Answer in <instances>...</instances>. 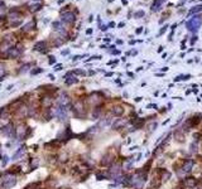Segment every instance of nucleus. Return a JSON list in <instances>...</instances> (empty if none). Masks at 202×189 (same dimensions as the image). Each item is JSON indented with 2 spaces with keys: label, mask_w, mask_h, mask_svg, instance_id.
<instances>
[{
  "label": "nucleus",
  "mask_w": 202,
  "mask_h": 189,
  "mask_svg": "<svg viewBox=\"0 0 202 189\" xmlns=\"http://www.w3.org/2000/svg\"><path fill=\"white\" fill-rule=\"evenodd\" d=\"M136 33L139 34V33H142V28H139V29H136Z\"/></svg>",
  "instance_id": "473e14b6"
},
{
  "label": "nucleus",
  "mask_w": 202,
  "mask_h": 189,
  "mask_svg": "<svg viewBox=\"0 0 202 189\" xmlns=\"http://www.w3.org/2000/svg\"><path fill=\"white\" fill-rule=\"evenodd\" d=\"M42 71H43V69H42V68H37V69H32V75H38V73H40Z\"/></svg>",
  "instance_id": "bb28decb"
},
{
  "label": "nucleus",
  "mask_w": 202,
  "mask_h": 189,
  "mask_svg": "<svg viewBox=\"0 0 202 189\" xmlns=\"http://www.w3.org/2000/svg\"><path fill=\"white\" fill-rule=\"evenodd\" d=\"M44 47H46V42L40 40L38 42V43L34 46V50H39V52H43L44 50Z\"/></svg>",
  "instance_id": "dca6fc26"
},
{
  "label": "nucleus",
  "mask_w": 202,
  "mask_h": 189,
  "mask_svg": "<svg viewBox=\"0 0 202 189\" xmlns=\"http://www.w3.org/2000/svg\"><path fill=\"white\" fill-rule=\"evenodd\" d=\"M114 160H115V156H114L112 154L108 153L106 155H104V156H102L101 165H104V166H110V165L114 163Z\"/></svg>",
  "instance_id": "0eeeda50"
},
{
  "label": "nucleus",
  "mask_w": 202,
  "mask_h": 189,
  "mask_svg": "<svg viewBox=\"0 0 202 189\" xmlns=\"http://www.w3.org/2000/svg\"><path fill=\"white\" fill-rule=\"evenodd\" d=\"M157 174L159 175V179H162L163 182L164 180H168L169 178H171V173H169L168 170H166V169H162V168L157 170Z\"/></svg>",
  "instance_id": "9d476101"
},
{
  "label": "nucleus",
  "mask_w": 202,
  "mask_h": 189,
  "mask_svg": "<svg viewBox=\"0 0 202 189\" xmlns=\"http://www.w3.org/2000/svg\"><path fill=\"white\" fill-rule=\"evenodd\" d=\"M15 184H17V179H15V176H14L12 173H10V172L5 173V175L3 176V183H2V187H3L4 189H10V188H13Z\"/></svg>",
  "instance_id": "f257e3e1"
},
{
  "label": "nucleus",
  "mask_w": 202,
  "mask_h": 189,
  "mask_svg": "<svg viewBox=\"0 0 202 189\" xmlns=\"http://www.w3.org/2000/svg\"><path fill=\"white\" fill-rule=\"evenodd\" d=\"M5 56L8 58H18L20 56V50L18 48H10L9 50L5 52Z\"/></svg>",
  "instance_id": "9b49d317"
},
{
  "label": "nucleus",
  "mask_w": 202,
  "mask_h": 189,
  "mask_svg": "<svg viewBox=\"0 0 202 189\" xmlns=\"http://www.w3.org/2000/svg\"><path fill=\"white\" fill-rule=\"evenodd\" d=\"M55 69H56V71H61V69H62V66H61V65H58V66H57Z\"/></svg>",
  "instance_id": "2f4dec72"
},
{
  "label": "nucleus",
  "mask_w": 202,
  "mask_h": 189,
  "mask_svg": "<svg viewBox=\"0 0 202 189\" xmlns=\"http://www.w3.org/2000/svg\"><path fill=\"white\" fill-rule=\"evenodd\" d=\"M4 75H5V67L2 65V63H0V78H2Z\"/></svg>",
  "instance_id": "a878e982"
},
{
  "label": "nucleus",
  "mask_w": 202,
  "mask_h": 189,
  "mask_svg": "<svg viewBox=\"0 0 202 189\" xmlns=\"http://www.w3.org/2000/svg\"><path fill=\"white\" fill-rule=\"evenodd\" d=\"M57 103H58V106H62V107H67L68 105L71 103V100H70V97L67 96L66 93H62V94H61V97L57 100Z\"/></svg>",
  "instance_id": "6e6552de"
},
{
  "label": "nucleus",
  "mask_w": 202,
  "mask_h": 189,
  "mask_svg": "<svg viewBox=\"0 0 202 189\" xmlns=\"http://www.w3.org/2000/svg\"><path fill=\"white\" fill-rule=\"evenodd\" d=\"M38 189H39V188H38Z\"/></svg>",
  "instance_id": "72a5a7b5"
},
{
  "label": "nucleus",
  "mask_w": 202,
  "mask_h": 189,
  "mask_svg": "<svg viewBox=\"0 0 202 189\" xmlns=\"http://www.w3.org/2000/svg\"><path fill=\"white\" fill-rule=\"evenodd\" d=\"M34 27H36V22H33V20H32V22H29L28 24H25V25L22 28V30H23V31H29V30L33 29Z\"/></svg>",
  "instance_id": "f3484780"
},
{
  "label": "nucleus",
  "mask_w": 202,
  "mask_h": 189,
  "mask_svg": "<svg viewBox=\"0 0 202 189\" xmlns=\"http://www.w3.org/2000/svg\"><path fill=\"white\" fill-rule=\"evenodd\" d=\"M182 183L188 189H193V188H196L198 185V180L196 179V178H193V176H186Z\"/></svg>",
  "instance_id": "20e7f679"
},
{
  "label": "nucleus",
  "mask_w": 202,
  "mask_h": 189,
  "mask_svg": "<svg viewBox=\"0 0 202 189\" xmlns=\"http://www.w3.org/2000/svg\"><path fill=\"white\" fill-rule=\"evenodd\" d=\"M38 165H39V159H38V158H34L33 161L30 163V170H36L38 168Z\"/></svg>",
  "instance_id": "6ab92c4d"
},
{
  "label": "nucleus",
  "mask_w": 202,
  "mask_h": 189,
  "mask_svg": "<svg viewBox=\"0 0 202 189\" xmlns=\"http://www.w3.org/2000/svg\"><path fill=\"white\" fill-rule=\"evenodd\" d=\"M101 101H102V98H101V94H100V93H97V92L91 93L90 96H89V98H87V102H89V103H91V105H93V106H97V105H100V103H101Z\"/></svg>",
  "instance_id": "39448f33"
},
{
  "label": "nucleus",
  "mask_w": 202,
  "mask_h": 189,
  "mask_svg": "<svg viewBox=\"0 0 202 189\" xmlns=\"http://www.w3.org/2000/svg\"><path fill=\"white\" fill-rule=\"evenodd\" d=\"M161 4H162V0H155V2H154V4L152 5V10H153V12H155L157 9H159V6H161Z\"/></svg>",
  "instance_id": "4be33fe9"
},
{
  "label": "nucleus",
  "mask_w": 202,
  "mask_h": 189,
  "mask_svg": "<svg viewBox=\"0 0 202 189\" xmlns=\"http://www.w3.org/2000/svg\"><path fill=\"white\" fill-rule=\"evenodd\" d=\"M193 164H195V161H193L192 159H186V160L183 161L182 166H181V173H183V174L189 173L191 170H192Z\"/></svg>",
  "instance_id": "423d86ee"
},
{
  "label": "nucleus",
  "mask_w": 202,
  "mask_h": 189,
  "mask_svg": "<svg viewBox=\"0 0 202 189\" xmlns=\"http://www.w3.org/2000/svg\"><path fill=\"white\" fill-rule=\"evenodd\" d=\"M96 179L97 180H104V179H106V175L102 174V173H97L96 174Z\"/></svg>",
  "instance_id": "393cba45"
},
{
  "label": "nucleus",
  "mask_w": 202,
  "mask_h": 189,
  "mask_svg": "<svg viewBox=\"0 0 202 189\" xmlns=\"http://www.w3.org/2000/svg\"><path fill=\"white\" fill-rule=\"evenodd\" d=\"M100 113H101V106H96V107H95V110H93V112H92V119L93 120L99 119Z\"/></svg>",
  "instance_id": "a211bd4d"
},
{
  "label": "nucleus",
  "mask_w": 202,
  "mask_h": 189,
  "mask_svg": "<svg viewBox=\"0 0 202 189\" xmlns=\"http://www.w3.org/2000/svg\"><path fill=\"white\" fill-rule=\"evenodd\" d=\"M73 75V72H68L67 75L65 76V78H66V85H73V83H77L78 82V80L75 77V76H72Z\"/></svg>",
  "instance_id": "f8f14e48"
},
{
  "label": "nucleus",
  "mask_w": 202,
  "mask_h": 189,
  "mask_svg": "<svg viewBox=\"0 0 202 189\" xmlns=\"http://www.w3.org/2000/svg\"><path fill=\"white\" fill-rule=\"evenodd\" d=\"M201 24H202V18L200 15H196L187 22V29L191 31H196L201 27Z\"/></svg>",
  "instance_id": "f03ea898"
},
{
  "label": "nucleus",
  "mask_w": 202,
  "mask_h": 189,
  "mask_svg": "<svg viewBox=\"0 0 202 189\" xmlns=\"http://www.w3.org/2000/svg\"><path fill=\"white\" fill-rule=\"evenodd\" d=\"M197 12H202V5H198V6H195L193 9H191L189 14H193V13H197Z\"/></svg>",
  "instance_id": "5701e85b"
},
{
  "label": "nucleus",
  "mask_w": 202,
  "mask_h": 189,
  "mask_svg": "<svg viewBox=\"0 0 202 189\" xmlns=\"http://www.w3.org/2000/svg\"><path fill=\"white\" fill-rule=\"evenodd\" d=\"M124 107L123 106H114L111 109V113L114 115V116H121V115L124 113Z\"/></svg>",
  "instance_id": "ddd939ff"
},
{
  "label": "nucleus",
  "mask_w": 202,
  "mask_h": 189,
  "mask_svg": "<svg viewBox=\"0 0 202 189\" xmlns=\"http://www.w3.org/2000/svg\"><path fill=\"white\" fill-rule=\"evenodd\" d=\"M76 75H85V72L83 71H75Z\"/></svg>",
  "instance_id": "c756f323"
},
{
  "label": "nucleus",
  "mask_w": 202,
  "mask_h": 189,
  "mask_svg": "<svg viewBox=\"0 0 202 189\" xmlns=\"http://www.w3.org/2000/svg\"><path fill=\"white\" fill-rule=\"evenodd\" d=\"M125 125V121H123V120H118L114 125H112V128L115 129V130H118L119 128H121V126H124Z\"/></svg>",
  "instance_id": "412c9836"
},
{
  "label": "nucleus",
  "mask_w": 202,
  "mask_h": 189,
  "mask_svg": "<svg viewBox=\"0 0 202 189\" xmlns=\"http://www.w3.org/2000/svg\"><path fill=\"white\" fill-rule=\"evenodd\" d=\"M51 59H49V65H53V63L56 62V59H55V57H49Z\"/></svg>",
  "instance_id": "c85d7f7f"
},
{
  "label": "nucleus",
  "mask_w": 202,
  "mask_h": 189,
  "mask_svg": "<svg viewBox=\"0 0 202 189\" xmlns=\"http://www.w3.org/2000/svg\"><path fill=\"white\" fill-rule=\"evenodd\" d=\"M23 153H24V148H23V146H22V148H19V149H18V150H17V151L14 153V155H13V158H12V159H13V160L18 159V158H19L20 155H22Z\"/></svg>",
  "instance_id": "aec40b11"
},
{
  "label": "nucleus",
  "mask_w": 202,
  "mask_h": 189,
  "mask_svg": "<svg viewBox=\"0 0 202 189\" xmlns=\"http://www.w3.org/2000/svg\"><path fill=\"white\" fill-rule=\"evenodd\" d=\"M8 160H9V158H8L6 155H4V156H3V166H5V165H6Z\"/></svg>",
  "instance_id": "cd10ccee"
},
{
  "label": "nucleus",
  "mask_w": 202,
  "mask_h": 189,
  "mask_svg": "<svg viewBox=\"0 0 202 189\" xmlns=\"http://www.w3.org/2000/svg\"><path fill=\"white\" fill-rule=\"evenodd\" d=\"M4 13H5V5H4V3L0 2V18H3Z\"/></svg>",
  "instance_id": "b1692460"
},
{
  "label": "nucleus",
  "mask_w": 202,
  "mask_h": 189,
  "mask_svg": "<svg viewBox=\"0 0 202 189\" xmlns=\"http://www.w3.org/2000/svg\"><path fill=\"white\" fill-rule=\"evenodd\" d=\"M76 19V15L73 14L72 12H65L62 13V22H66V23H73Z\"/></svg>",
  "instance_id": "1a4fd4ad"
},
{
  "label": "nucleus",
  "mask_w": 202,
  "mask_h": 189,
  "mask_svg": "<svg viewBox=\"0 0 202 189\" xmlns=\"http://www.w3.org/2000/svg\"><path fill=\"white\" fill-rule=\"evenodd\" d=\"M13 124L12 122H9L8 125H5V126H3L2 128V132L5 135V136H10V132H12V130H13Z\"/></svg>",
  "instance_id": "4468645a"
},
{
  "label": "nucleus",
  "mask_w": 202,
  "mask_h": 189,
  "mask_svg": "<svg viewBox=\"0 0 202 189\" xmlns=\"http://www.w3.org/2000/svg\"><path fill=\"white\" fill-rule=\"evenodd\" d=\"M52 103H53V98H52L51 96L43 97V100H42V105H43V107H44V109H49Z\"/></svg>",
  "instance_id": "2eb2a0df"
},
{
  "label": "nucleus",
  "mask_w": 202,
  "mask_h": 189,
  "mask_svg": "<svg viewBox=\"0 0 202 189\" xmlns=\"http://www.w3.org/2000/svg\"><path fill=\"white\" fill-rule=\"evenodd\" d=\"M135 15H136V17H143V15H144V12H139V13H136Z\"/></svg>",
  "instance_id": "7c9ffc66"
},
{
  "label": "nucleus",
  "mask_w": 202,
  "mask_h": 189,
  "mask_svg": "<svg viewBox=\"0 0 202 189\" xmlns=\"http://www.w3.org/2000/svg\"><path fill=\"white\" fill-rule=\"evenodd\" d=\"M201 122V115H195V116L192 117H189L186 122V129L189 130V129H192V128H196V126Z\"/></svg>",
  "instance_id": "7ed1b4c3"
}]
</instances>
